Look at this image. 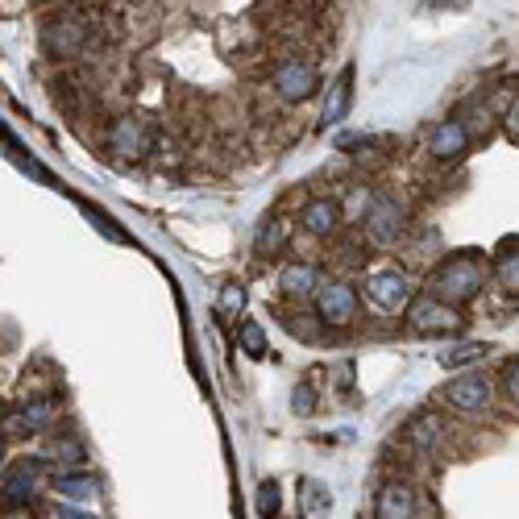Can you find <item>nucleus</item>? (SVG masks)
Segmentation results:
<instances>
[{"instance_id":"10","label":"nucleus","mask_w":519,"mask_h":519,"mask_svg":"<svg viewBox=\"0 0 519 519\" xmlns=\"http://www.w3.org/2000/svg\"><path fill=\"white\" fill-rule=\"evenodd\" d=\"M108 150L121 154V158H142L150 150V129L133 117H121V121H113V129H108Z\"/></svg>"},{"instance_id":"5","label":"nucleus","mask_w":519,"mask_h":519,"mask_svg":"<svg viewBox=\"0 0 519 519\" xmlns=\"http://www.w3.org/2000/svg\"><path fill=\"white\" fill-rule=\"evenodd\" d=\"M366 295L378 312H399V308H407V299H412V287H407L403 270L387 266V270H374L366 279Z\"/></svg>"},{"instance_id":"16","label":"nucleus","mask_w":519,"mask_h":519,"mask_svg":"<svg viewBox=\"0 0 519 519\" xmlns=\"http://www.w3.org/2000/svg\"><path fill=\"white\" fill-rule=\"evenodd\" d=\"M279 287H283L287 295H312V291L320 287L316 266H308V262H287V266L279 270Z\"/></svg>"},{"instance_id":"27","label":"nucleus","mask_w":519,"mask_h":519,"mask_svg":"<svg viewBox=\"0 0 519 519\" xmlns=\"http://www.w3.org/2000/svg\"><path fill=\"white\" fill-rule=\"evenodd\" d=\"M287 329L295 333V337H304V341H316L320 333H316V324H312V316H291L287 320Z\"/></svg>"},{"instance_id":"6","label":"nucleus","mask_w":519,"mask_h":519,"mask_svg":"<svg viewBox=\"0 0 519 519\" xmlns=\"http://www.w3.org/2000/svg\"><path fill=\"white\" fill-rule=\"evenodd\" d=\"M42 474V461L25 457V461H13L5 470V490H0V507L5 511H17V507H30L34 503V482Z\"/></svg>"},{"instance_id":"26","label":"nucleus","mask_w":519,"mask_h":519,"mask_svg":"<svg viewBox=\"0 0 519 519\" xmlns=\"http://www.w3.org/2000/svg\"><path fill=\"white\" fill-rule=\"evenodd\" d=\"M241 308H245V287L229 283V287L221 291V312H241Z\"/></svg>"},{"instance_id":"17","label":"nucleus","mask_w":519,"mask_h":519,"mask_svg":"<svg viewBox=\"0 0 519 519\" xmlns=\"http://www.w3.org/2000/svg\"><path fill=\"white\" fill-rule=\"evenodd\" d=\"M96 490H100V482L88 478V474H59L54 478V495L67 499V503H88V499H96Z\"/></svg>"},{"instance_id":"8","label":"nucleus","mask_w":519,"mask_h":519,"mask_svg":"<svg viewBox=\"0 0 519 519\" xmlns=\"http://www.w3.org/2000/svg\"><path fill=\"white\" fill-rule=\"evenodd\" d=\"M270 84H275V92L283 96V100H308L312 92H316V67L312 63H304V59H287V63H279V71L270 75Z\"/></svg>"},{"instance_id":"9","label":"nucleus","mask_w":519,"mask_h":519,"mask_svg":"<svg viewBox=\"0 0 519 519\" xmlns=\"http://www.w3.org/2000/svg\"><path fill=\"white\" fill-rule=\"evenodd\" d=\"M445 399L457 407V412H482L490 403V378L486 374H457L449 387H445Z\"/></svg>"},{"instance_id":"31","label":"nucleus","mask_w":519,"mask_h":519,"mask_svg":"<svg viewBox=\"0 0 519 519\" xmlns=\"http://www.w3.org/2000/svg\"><path fill=\"white\" fill-rule=\"evenodd\" d=\"M507 129L515 133V138H519V96H515V104L507 108Z\"/></svg>"},{"instance_id":"30","label":"nucleus","mask_w":519,"mask_h":519,"mask_svg":"<svg viewBox=\"0 0 519 519\" xmlns=\"http://www.w3.org/2000/svg\"><path fill=\"white\" fill-rule=\"evenodd\" d=\"M59 519H100V515H92V511H84V507H75V503H63Z\"/></svg>"},{"instance_id":"28","label":"nucleus","mask_w":519,"mask_h":519,"mask_svg":"<svg viewBox=\"0 0 519 519\" xmlns=\"http://www.w3.org/2000/svg\"><path fill=\"white\" fill-rule=\"evenodd\" d=\"M503 387H507V399L519 407V362H511V366L503 370Z\"/></svg>"},{"instance_id":"2","label":"nucleus","mask_w":519,"mask_h":519,"mask_svg":"<svg viewBox=\"0 0 519 519\" xmlns=\"http://www.w3.org/2000/svg\"><path fill=\"white\" fill-rule=\"evenodd\" d=\"M407 324H412V333H420V337H453V333H461V312L441 304V299L424 295V299L407 304Z\"/></svg>"},{"instance_id":"25","label":"nucleus","mask_w":519,"mask_h":519,"mask_svg":"<svg viewBox=\"0 0 519 519\" xmlns=\"http://www.w3.org/2000/svg\"><path fill=\"white\" fill-rule=\"evenodd\" d=\"M258 511H262V515H279V486H275V482H266V486L258 490Z\"/></svg>"},{"instance_id":"32","label":"nucleus","mask_w":519,"mask_h":519,"mask_svg":"<svg viewBox=\"0 0 519 519\" xmlns=\"http://www.w3.org/2000/svg\"><path fill=\"white\" fill-rule=\"evenodd\" d=\"M9 420V403H0V424H5Z\"/></svg>"},{"instance_id":"23","label":"nucleus","mask_w":519,"mask_h":519,"mask_svg":"<svg viewBox=\"0 0 519 519\" xmlns=\"http://www.w3.org/2000/svg\"><path fill=\"white\" fill-rule=\"evenodd\" d=\"M499 283H503L507 291H515V295H519V254L499 258Z\"/></svg>"},{"instance_id":"12","label":"nucleus","mask_w":519,"mask_h":519,"mask_svg":"<svg viewBox=\"0 0 519 519\" xmlns=\"http://www.w3.org/2000/svg\"><path fill=\"white\" fill-rule=\"evenodd\" d=\"M374 515L378 519H416V490L407 482H387L378 490Z\"/></svg>"},{"instance_id":"21","label":"nucleus","mask_w":519,"mask_h":519,"mask_svg":"<svg viewBox=\"0 0 519 519\" xmlns=\"http://www.w3.org/2000/svg\"><path fill=\"white\" fill-rule=\"evenodd\" d=\"M237 341H241V349L250 353V358H266V329H262L258 320H245L241 333H237Z\"/></svg>"},{"instance_id":"14","label":"nucleus","mask_w":519,"mask_h":519,"mask_svg":"<svg viewBox=\"0 0 519 519\" xmlns=\"http://www.w3.org/2000/svg\"><path fill=\"white\" fill-rule=\"evenodd\" d=\"M9 420H13L17 432H46L50 420H54V399H46V395L25 399L17 412H9Z\"/></svg>"},{"instance_id":"15","label":"nucleus","mask_w":519,"mask_h":519,"mask_svg":"<svg viewBox=\"0 0 519 519\" xmlns=\"http://www.w3.org/2000/svg\"><path fill=\"white\" fill-rule=\"evenodd\" d=\"M299 511H304V519H324L333 511V490L324 486V482H304L299 486Z\"/></svg>"},{"instance_id":"7","label":"nucleus","mask_w":519,"mask_h":519,"mask_svg":"<svg viewBox=\"0 0 519 519\" xmlns=\"http://www.w3.org/2000/svg\"><path fill=\"white\" fill-rule=\"evenodd\" d=\"M316 316L324 324H349L358 316V291L349 283H320L316 287Z\"/></svg>"},{"instance_id":"22","label":"nucleus","mask_w":519,"mask_h":519,"mask_svg":"<svg viewBox=\"0 0 519 519\" xmlns=\"http://www.w3.org/2000/svg\"><path fill=\"white\" fill-rule=\"evenodd\" d=\"M283 233H287L283 221H279V216H270V221L262 225V233H258V250H262V254H275L279 245H283Z\"/></svg>"},{"instance_id":"29","label":"nucleus","mask_w":519,"mask_h":519,"mask_svg":"<svg viewBox=\"0 0 519 519\" xmlns=\"http://www.w3.org/2000/svg\"><path fill=\"white\" fill-rule=\"evenodd\" d=\"M88 216H92V225H96L100 233H108V237H113V241H125V233H121V229H117L113 221H108V216H104V212H92V208H88Z\"/></svg>"},{"instance_id":"3","label":"nucleus","mask_w":519,"mask_h":519,"mask_svg":"<svg viewBox=\"0 0 519 519\" xmlns=\"http://www.w3.org/2000/svg\"><path fill=\"white\" fill-rule=\"evenodd\" d=\"M362 221H366V233H370L374 245H395L407 229V208L382 191V196H370V208H366Z\"/></svg>"},{"instance_id":"24","label":"nucleus","mask_w":519,"mask_h":519,"mask_svg":"<svg viewBox=\"0 0 519 519\" xmlns=\"http://www.w3.org/2000/svg\"><path fill=\"white\" fill-rule=\"evenodd\" d=\"M312 407H316L312 387H308V382H299L295 395H291V412H295V416H312Z\"/></svg>"},{"instance_id":"13","label":"nucleus","mask_w":519,"mask_h":519,"mask_svg":"<svg viewBox=\"0 0 519 519\" xmlns=\"http://www.w3.org/2000/svg\"><path fill=\"white\" fill-rule=\"evenodd\" d=\"M466 146H470V129L461 125V121H441V125L432 129V142H428L432 158H441V162L461 158V154H466Z\"/></svg>"},{"instance_id":"11","label":"nucleus","mask_w":519,"mask_h":519,"mask_svg":"<svg viewBox=\"0 0 519 519\" xmlns=\"http://www.w3.org/2000/svg\"><path fill=\"white\" fill-rule=\"evenodd\" d=\"M341 216H345V208L333 196H316V200L304 204V212H299V225H304L312 237H329L341 225Z\"/></svg>"},{"instance_id":"19","label":"nucleus","mask_w":519,"mask_h":519,"mask_svg":"<svg viewBox=\"0 0 519 519\" xmlns=\"http://www.w3.org/2000/svg\"><path fill=\"white\" fill-rule=\"evenodd\" d=\"M407 441H412L420 453H432L436 445H441V420H436V416H416L412 424H407Z\"/></svg>"},{"instance_id":"20","label":"nucleus","mask_w":519,"mask_h":519,"mask_svg":"<svg viewBox=\"0 0 519 519\" xmlns=\"http://www.w3.org/2000/svg\"><path fill=\"white\" fill-rule=\"evenodd\" d=\"M486 353H490L486 345H478V341H466V345H449V349H445L436 362H441L445 370H461V366H474V362H482Z\"/></svg>"},{"instance_id":"4","label":"nucleus","mask_w":519,"mask_h":519,"mask_svg":"<svg viewBox=\"0 0 519 519\" xmlns=\"http://www.w3.org/2000/svg\"><path fill=\"white\" fill-rule=\"evenodd\" d=\"M88 42V21L79 13H59L46 30H42V46L50 54H59V59H67V54H79Z\"/></svg>"},{"instance_id":"1","label":"nucleus","mask_w":519,"mask_h":519,"mask_svg":"<svg viewBox=\"0 0 519 519\" xmlns=\"http://www.w3.org/2000/svg\"><path fill=\"white\" fill-rule=\"evenodd\" d=\"M486 275H482V262L474 254H453L449 262L436 266L432 275V299H441V304L457 308V304H470V299L482 291Z\"/></svg>"},{"instance_id":"18","label":"nucleus","mask_w":519,"mask_h":519,"mask_svg":"<svg viewBox=\"0 0 519 519\" xmlns=\"http://www.w3.org/2000/svg\"><path fill=\"white\" fill-rule=\"evenodd\" d=\"M349 104H353V71L345 67L333 96H329V104H324V125H341L349 117Z\"/></svg>"}]
</instances>
